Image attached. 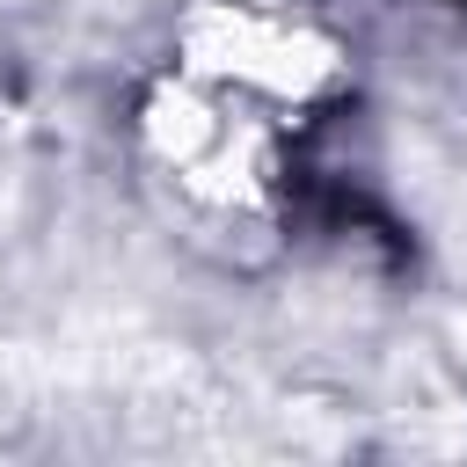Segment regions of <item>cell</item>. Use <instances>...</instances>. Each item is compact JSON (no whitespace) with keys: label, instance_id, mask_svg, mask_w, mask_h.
<instances>
[{"label":"cell","instance_id":"1","mask_svg":"<svg viewBox=\"0 0 467 467\" xmlns=\"http://www.w3.org/2000/svg\"><path fill=\"white\" fill-rule=\"evenodd\" d=\"M182 51L197 73H226V80H255L270 95H306L336 73L328 36L314 29H277L248 7H197L182 22Z\"/></svg>","mask_w":467,"mask_h":467},{"label":"cell","instance_id":"2","mask_svg":"<svg viewBox=\"0 0 467 467\" xmlns=\"http://www.w3.org/2000/svg\"><path fill=\"white\" fill-rule=\"evenodd\" d=\"M387 387H394V423L409 431V445H438V452L467 445V401H460V387L438 358H423V350L394 358Z\"/></svg>","mask_w":467,"mask_h":467},{"label":"cell","instance_id":"3","mask_svg":"<svg viewBox=\"0 0 467 467\" xmlns=\"http://www.w3.org/2000/svg\"><path fill=\"white\" fill-rule=\"evenodd\" d=\"M146 139H153V153H168V161H197L204 146H212V109L190 95V88H161L153 102H146Z\"/></svg>","mask_w":467,"mask_h":467},{"label":"cell","instance_id":"4","mask_svg":"<svg viewBox=\"0 0 467 467\" xmlns=\"http://www.w3.org/2000/svg\"><path fill=\"white\" fill-rule=\"evenodd\" d=\"M452 350H460V365H467V299H460V314H452Z\"/></svg>","mask_w":467,"mask_h":467}]
</instances>
